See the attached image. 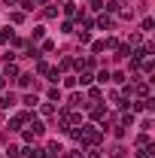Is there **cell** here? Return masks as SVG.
I'll use <instances>...</instances> for the list:
<instances>
[{"label":"cell","instance_id":"cell-7","mask_svg":"<svg viewBox=\"0 0 155 158\" xmlns=\"http://www.w3.org/2000/svg\"><path fill=\"white\" fill-rule=\"evenodd\" d=\"M113 158H125V149H122V146H116V149H113Z\"/></svg>","mask_w":155,"mask_h":158},{"label":"cell","instance_id":"cell-6","mask_svg":"<svg viewBox=\"0 0 155 158\" xmlns=\"http://www.w3.org/2000/svg\"><path fill=\"white\" fill-rule=\"evenodd\" d=\"M91 116H94V118H103V116H107V110H103V106H97V110H91Z\"/></svg>","mask_w":155,"mask_h":158},{"label":"cell","instance_id":"cell-3","mask_svg":"<svg viewBox=\"0 0 155 158\" xmlns=\"http://www.w3.org/2000/svg\"><path fill=\"white\" fill-rule=\"evenodd\" d=\"M12 103H15V98H12V94H3V98H0V106H3V110H9Z\"/></svg>","mask_w":155,"mask_h":158},{"label":"cell","instance_id":"cell-5","mask_svg":"<svg viewBox=\"0 0 155 158\" xmlns=\"http://www.w3.org/2000/svg\"><path fill=\"white\" fill-rule=\"evenodd\" d=\"M31 79H34V76H27V73H24V76H19V85H21V88H27V85H31Z\"/></svg>","mask_w":155,"mask_h":158},{"label":"cell","instance_id":"cell-2","mask_svg":"<svg viewBox=\"0 0 155 158\" xmlns=\"http://www.w3.org/2000/svg\"><path fill=\"white\" fill-rule=\"evenodd\" d=\"M43 131H46V128H43V122H37V118H34V122H31V134L37 137V134H43Z\"/></svg>","mask_w":155,"mask_h":158},{"label":"cell","instance_id":"cell-1","mask_svg":"<svg viewBox=\"0 0 155 158\" xmlns=\"http://www.w3.org/2000/svg\"><path fill=\"white\" fill-rule=\"evenodd\" d=\"M19 155H24V158H43V149H37V146H27V149H21Z\"/></svg>","mask_w":155,"mask_h":158},{"label":"cell","instance_id":"cell-4","mask_svg":"<svg viewBox=\"0 0 155 158\" xmlns=\"http://www.w3.org/2000/svg\"><path fill=\"white\" fill-rule=\"evenodd\" d=\"M24 118H27L24 113H19V116H12V128H21V125H24Z\"/></svg>","mask_w":155,"mask_h":158},{"label":"cell","instance_id":"cell-8","mask_svg":"<svg viewBox=\"0 0 155 158\" xmlns=\"http://www.w3.org/2000/svg\"><path fill=\"white\" fill-rule=\"evenodd\" d=\"M6 3H9V6H12V3H15V0H6Z\"/></svg>","mask_w":155,"mask_h":158}]
</instances>
